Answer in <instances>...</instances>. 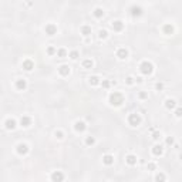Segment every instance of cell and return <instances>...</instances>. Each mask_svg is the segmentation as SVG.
Instances as JSON below:
<instances>
[{
    "mask_svg": "<svg viewBox=\"0 0 182 182\" xmlns=\"http://www.w3.org/2000/svg\"><path fill=\"white\" fill-rule=\"evenodd\" d=\"M108 101H110V104H111V105H114V107H119V105L124 103V96H122L121 93L114 91V93H111V94H110V97H108Z\"/></svg>",
    "mask_w": 182,
    "mask_h": 182,
    "instance_id": "cell-1",
    "label": "cell"
},
{
    "mask_svg": "<svg viewBox=\"0 0 182 182\" xmlns=\"http://www.w3.org/2000/svg\"><path fill=\"white\" fill-rule=\"evenodd\" d=\"M139 71L144 75H150V74H152V71H154V65H152L151 61H142V63L139 64Z\"/></svg>",
    "mask_w": 182,
    "mask_h": 182,
    "instance_id": "cell-2",
    "label": "cell"
},
{
    "mask_svg": "<svg viewBox=\"0 0 182 182\" xmlns=\"http://www.w3.org/2000/svg\"><path fill=\"white\" fill-rule=\"evenodd\" d=\"M128 124L131 127H137L141 124V117H139V114L137 112H132V114H129L128 115Z\"/></svg>",
    "mask_w": 182,
    "mask_h": 182,
    "instance_id": "cell-3",
    "label": "cell"
},
{
    "mask_svg": "<svg viewBox=\"0 0 182 182\" xmlns=\"http://www.w3.org/2000/svg\"><path fill=\"white\" fill-rule=\"evenodd\" d=\"M44 32H46V34H48V36H54L57 33V26L54 23H48V24H46Z\"/></svg>",
    "mask_w": 182,
    "mask_h": 182,
    "instance_id": "cell-4",
    "label": "cell"
},
{
    "mask_svg": "<svg viewBox=\"0 0 182 182\" xmlns=\"http://www.w3.org/2000/svg\"><path fill=\"white\" fill-rule=\"evenodd\" d=\"M17 154H19V155H27V154H29V145L24 144V142L19 144V145H17Z\"/></svg>",
    "mask_w": 182,
    "mask_h": 182,
    "instance_id": "cell-5",
    "label": "cell"
},
{
    "mask_svg": "<svg viewBox=\"0 0 182 182\" xmlns=\"http://www.w3.org/2000/svg\"><path fill=\"white\" fill-rule=\"evenodd\" d=\"M117 57L119 60H125V58L128 57V50H127L125 47H119L117 50Z\"/></svg>",
    "mask_w": 182,
    "mask_h": 182,
    "instance_id": "cell-6",
    "label": "cell"
},
{
    "mask_svg": "<svg viewBox=\"0 0 182 182\" xmlns=\"http://www.w3.org/2000/svg\"><path fill=\"white\" fill-rule=\"evenodd\" d=\"M51 181H54V182L64 181V174H63V172H60V171L53 172V174H51Z\"/></svg>",
    "mask_w": 182,
    "mask_h": 182,
    "instance_id": "cell-7",
    "label": "cell"
},
{
    "mask_svg": "<svg viewBox=\"0 0 182 182\" xmlns=\"http://www.w3.org/2000/svg\"><path fill=\"white\" fill-rule=\"evenodd\" d=\"M74 129L77 131V132H84L87 129V125H86V122L84 121H77L74 124Z\"/></svg>",
    "mask_w": 182,
    "mask_h": 182,
    "instance_id": "cell-8",
    "label": "cell"
},
{
    "mask_svg": "<svg viewBox=\"0 0 182 182\" xmlns=\"http://www.w3.org/2000/svg\"><path fill=\"white\" fill-rule=\"evenodd\" d=\"M33 68H34V63H33L30 58H27V60L23 61V70H26V71H32Z\"/></svg>",
    "mask_w": 182,
    "mask_h": 182,
    "instance_id": "cell-9",
    "label": "cell"
},
{
    "mask_svg": "<svg viewBox=\"0 0 182 182\" xmlns=\"http://www.w3.org/2000/svg\"><path fill=\"white\" fill-rule=\"evenodd\" d=\"M112 30L114 32H122V29H124V23L121 22V20H115V22H112Z\"/></svg>",
    "mask_w": 182,
    "mask_h": 182,
    "instance_id": "cell-10",
    "label": "cell"
},
{
    "mask_svg": "<svg viewBox=\"0 0 182 182\" xmlns=\"http://www.w3.org/2000/svg\"><path fill=\"white\" fill-rule=\"evenodd\" d=\"M58 74L63 75V77L68 75V74H70V67H68V65H65V64L60 65V67H58Z\"/></svg>",
    "mask_w": 182,
    "mask_h": 182,
    "instance_id": "cell-11",
    "label": "cell"
},
{
    "mask_svg": "<svg viewBox=\"0 0 182 182\" xmlns=\"http://www.w3.org/2000/svg\"><path fill=\"white\" fill-rule=\"evenodd\" d=\"M129 11H131V16H134V17H139L142 14V9L139 6H132Z\"/></svg>",
    "mask_w": 182,
    "mask_h": 182,
    "instance_id": "cell-12",
    "label": "cell"
},
{
    "mask_svg": "<svg viewBox=\"0 0 182 182\" xmlns=\"http://www.w3.org/2000/svg\"><path fill=\"white\" fill-rule=\"evenodd\" d=\"M26 87H27L26 80L20 78V80H17V81H16V88H17L19 91H24V90H26Z\"/></svg>",
    "mask_w": 182,
    "mask_h": 182,
    "instance_id": "cell-13",
    "label": "cell"
},
{
    "mask_svg": "<svg viewBox=\"0 0 182 182\" xmlns=\"http://www.w3.org/2000/svg\"><path fill=\"white\" fill-rule=\"evenodd\" d=\"M4 127L7 129H14L16 128V119H13V118H7L6 121H4Z\"/></svg>",
    "mask_w": 182,
    "mask_h": 182,
    "instance_id": "cell-14",
    "label": "cell"
},
{
    "mask_svg": "<svg viewBox=\"0 0 182 182\" xmlns=\"http://www.w3.org/2000/svg\"><path fill=\"white\" fill-rule=\"evenodd\" d=\"M151 151H152V154H154L155 157H161V155H162V152H164V148H162L161 145H154Z\"/></svg>",
    "mask_w": 182,
    "mask_h": 182,
    "instance_id": "cell-15",
    "label": "cell"
},
{
    "mask_svg": "<svg viewBox=\"0 0 182 182\" xmlns=\"http://www.w3.org/2000/svg\"><path fill=\"white\" fill-rule=\"evenodd\" d=\"M32 124V118L27 117V115H23L22 118H20V125L22 127H29Z\"/></svg>",
    "mask_w": 182,
    "mask_h": 182,
    "instance_id": "cell-16",
    "label": "cell"
},
{
    "mask_svg": "<svg viewBox=\"0 0 182 182\" xmlns=\"http://www.w3.org/2000/svg\"><path fill=\"white\" fill-rule=\"evenodd\" d=\"M165 107L168 108V110H175V107H176V101H175L174 98H168V100L165 101Z\"/></svg>",
    "mask_w": 182,
    "mask_h": 182,
    "instance_id": "cell-17",
    "label": "cell"
},
{
    "mask_svg": "<svg viewBox=\"0 0 182 182\" xmlns=\"http://www.w3.org/2000/svg\"><path fill=\"white\" fill-rule=\"evenodd\" d=\"M103 162H104L105 165L110 167V165H112V164H114V157H112V155H110V154H107V155H104V157H103Z\"/></svg>",
    "mask_w": 182,
    "mask_h": 182,
    "instance_id": "cell-18",
    "label": "cell"
},
{
    "mask_svg": "<svg viewBox=\"0 0 182 182\" xmlns=\"http://www.w3.org/2000/svg\"><path fill=\"white\" fill-rule=\"evenodd\" d=\"M137 157H135V155H132V154H129V155H127V157H125V162H127V164H128V165H135V164H137Z\"/></svg>",
    "mask_w": 182,
    "mask_h": 182,
    "instance_id": "cell-19",
    "label": "cell"
},
{
    "mask_svg": "<svg viewBox=\"0 0 182 182\" xmlns=\"http://www.w3.org/2000/svg\"><path fill=\"white\" fill-rule=\"evenodd\" d=\"M88 83H90L91 86H98V84H100V78H98L97 75H91V77L88 78Z\"/></svg>",
    "mask_w": 182,
    "mask_h": 182,
    "instance_id": "cell-20",
    "label": "cell"
},
{
    "mask_svg": "<svg viewBox=\"0 0 182 182\" xmlns=\"http://www.w3.org/2000/svg\"><path fill=\"white\" fill-rule=\"evenodd\" d=\"M81 34L83 36H90L91 34V27L90 26H83L81 27Z\"/></svg>",
    "mask_w": 182,
    "mask_h": 182,
    "instance_id": "cell-21",
    "label": "cell"
},
{
    "mask_svg": "<svg viewBox=\"0 0 182 182\" xmlns=\"http://www.w3.org/2000/svg\"><path fill=\"white\" fill-rule=\"evenodd\" d=\"M104 16V10L103 9H100V7H97L96 10H94V17H97V19H101Z\"/></svg>",
    "mask_w": 182,
    "mask_h": 182,
    "instance_id": "cell-22",
    "label": "cell"
},
{
    "mask_svg": "<svg viewBox=\"0 0 182 182\" xmlns=\"http://www.w3.org/2000/svg\"><path fill=\"white\" fill-rule=\"evenodd\" d=\"M162 30H164V33H165V34H172V33H174V27H172L171 24H165Z\"/></svg>",
    "mask_w": 182,
    "mask_h": 182,
    "instance_id": "cell-23",
    "label": "cell"
},
{
    "mask_svg": "<svg viewBox=\"0 0 182 182\" xmlns=\"http://www.w3.org/2000/svg\"><path fill=\"white\" fill-rule=\"evenodd\" d=\"M93 65H94L93 60H88V58H87V60L83 61V67H84V68H93Z\"/></svg>",
    "mask_w": 182,
    "mask_h": 182,
    "instance_id": "cell-24",
    "label": "cell"
},
{
    "mask_svg": "<svg viewBox=\"0 0 182 182\" xmlns=\"http://www.w3.org/2000/svg\"><path fill=\"white\" fill-rule=\"evenodd\" d=\"M86 144L88 145V147H90V145H94V144H96V138H94V137H87Z\"/></svg>",
    "mask_w": 182,
    "mask_h": 182,
    "instance_id": "cell-25",
    "label": "cell"
},
{
    "mask_svg": "<svg viewBox=\"0 0 182 182\" xmlns=\"http://www.w3.org/2000/svg\"><path fill=\"white\" fill-rule=\"evenodd\" d=\"M98 37H100V39H107L108 32L107 30H100V32H98Z\"/></svg>",
    "mask_w": 182,
    "mask_h": 182,
    "instance_id": "cell-26",
    "label": "cell"
},
{
    "mask_svg": "<svg viewBox=\"0 0 182 182\" xmlns=\"http://www.w3.org/2000/svg\"><path fill=\"white\" fill-rule=\"evenodd\" d=\"M165 179H167V176L164 174H157L155 175V181H165Z\"/></svg>",
    "mask_w": 182,
    "mask_h": 182,
    "instance_id": "cell-27",
    "label": "cell"
},
{
    "mask_svg": "<svg viewBox=\"0 0 182 182\" xmlns=\"http://www.w3.org/2000/svg\"><path fill=\"white\" fill-rule=\"evenodd\" d=\"M57 56H58V57H65V56H67V51H65L64 48H58V50H57Z\"/></svg>",
    "mask_w": 182,
    "mask_h": 182,
    "instance_id": "cell-28",
    "label": "cell"
},
{
    "mask_svg": "<svg viewBox=\"0 0 182 182\" xmlns=\"http://www.w3.org/2000/svg\"><path fill=\"white\" fill-rule=\"evenodd\" d=\"M70 58H71V60H77V58H78V51H77V50H73V51L70 53Z\"/></svg>",
    "mask_w": 182,
    "mask_h": 182,
    "instance_id": "cell-29",
    "label": "cell"
},
{
    "mask_svg": "<svg viewBox=\"0 0 182 182\" xmlns=\"http://www.w3.org/2000/svg\"><path fill=\"white\" fill-rule=\"evenodd\" d=\"M54 135H56V137H57L58 139H63V138H64V132H63V131H60V129H58V131H56V132H54Z\"/></svg>",
    "mask_w": 182,
    "mask_h": 182,
    "instance_id": "cell-30",
    "label": "cell"
},
{
    "mask_svg": "<svg viewBox=\"0 0 182 182\" xmlns=\"http://www.w3.org/2000/svg\"><path fill=\"white\" fill-rule=\"evenodd\" d=\"M138 98L139 100H145V98H148V93H145V91H141L138 94Z\"/></svg>",
    "mask_w": 182,
    "mask_h": 182,
    "instance_id": "cell-31",
    "label": "cell"
},
{
    "mask_svg": "<svg viewBox=\"0 0 182 182\" xmlns=\"http://www.w3.org/2000/svg\"><path fill=\"white\" fill-rule=\"evenodd\" d=\"M56 53H57V50H56L54 47H51V46L47 48V54H48V56H53V54H56Z\"/></svg>",
    "mask_w": 182,
    "mask_h": 182,
    "instance_id": "cell-32",
    "label": "cell"
},
{
    "mask_svg": "<svg viewBox=\"0 0 182 182\" xmlns=\"http://www.w3.org/2000/svg\"><path fill=\"white\" fill-rule=\"evenodd\" d=\"M175 115H176L178 118H181V117H182V108H181V107L175 110Z\"/></svg>",
    "mask_w": 182,
    "mask_h": 182,
    "instance_id": "cell-33",
    "label": "cell"
},
{
    "mask_svg": "<svg viewBox=\"0 0 182 182\" xmlns=\"http://www.w3.org/2000/svg\"><path fill=\"white\" fill-rule=\"evenodd\" d=\"M101 86L104 87V88H108V87L111 86V83H110L108 80H103V83H101Z\"/></svg>",
    "mask_w": 182,
    "mask_h": 182,
    "instance_id": "cell-34",
    "label": "cell"
},
{
    "mask_svg": "<svg viewBox=\"0 0 182 182\" xmlns=\"http://www.w3.org/2000/svg\"><path fill=\"white\" fill-rule=\"evenodd\" d=\"M125 83H127L128 86H132V84H134V78H132V77H127V78H125Z\"/></svg>",
    "mask_w": 182,
    "mask_h": 182,
    "instance_id": "cell-35",
    "label": "cell"
},
{
    "mask_svg": "<svg viewBox=\"0 0 182 182\" xmlns=\"http://www.w3.org/2000/svg\"><path fill=\"white\" fill-rule=\"evenodd\" d=\"M152 138L155 139V141H158V139L161 138V132H154V134H152Z\"/></svg>",
    "mask_w": 182,
    "mask_h": 182,
    "instance_id": "cell-36",
    "label": "cell"
},
{
    "mask_svg": "<svg viewBox=\"0 0 182 182\" xmlns=\"http://www.w3.org/2000/svg\"><path fill=\"white\" fill-rule=\"evenodd\" d=\"M155 168H157V165H155L154 162H150V164H148V169H150V171H154Z\"/></svg>",
    "mask_w": 182,
    "mask_h": 182,
    "instance_id": "cell-37",
    "label": "cell"
},
{
    "mask_svg": "<svg viewBox=\"0 0 182 182\" xmlns=\"http://www.w3.org/2000/svg\"><path fill=\"white\" fill-rule=\"evenodd\" d=\"M155 88H157L158 91H161V90L164 88V84H162V83H157V84H155Z\"/></svg>",
    "mask_w": 182,
    "mask_h": 182,
    "instance_id": "cell-38",
    "label": "cell"
},
{
    "mask_svg": "<svg viewBox=\"0 0 182 182\" xmlns=\"http://www.w3.org/2000/svg\"><path fill=\"white\" fill-rule=\"evenodd\" d=\"M167 144H168V145H172V144H174V138H172V137H168V138H167Z\"/></svg>",
    "mask_w": 182,
    "mask_h": 182,
    "instance_id": "cell-39",
    "label": "cell"
},
{
    "mask_svg": "<svg viewBox=\"0 0 182 182\" xmlns=\"http://www.w3.org/2000/svg\"><path fill=\"white\" fill-rule=\"evenodd\" d=\"M179 158H181V161H182V152H181V155H179Z\"/></svg>",
    "mask_w": 182,
    "mask_h": 182,
    "instance_id": "cell-40",
    "label": "cell"
}]
</instances>
